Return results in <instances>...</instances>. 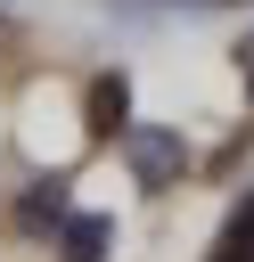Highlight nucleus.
Segmentation results:
<instances>
[{"mask_svg":"<svg viewBox=\"0 0 254 262\" xmlns=\"http://www.w3.org/2000/svg\"><path fill=\"white\" fill-rule=\"evenodd\" d=\"M107 246H115L107 213H66L57 221V262H107Z\"/></svg>","mask_w":254,"mask_h":262,"instance_id":"3","label":"nucleus"},{"mask_svg":"<svg viewBox=\"0 0 254 262\" xmlns=\"http://www.w3.org/2000/svg\"><path fill=\"white\" fill-rule=\"evenodd\" d=\"M123 156H131V172H139V188H164V180H180V164H188V147H180V131H123Z\"/></svg>","mask_w":254,"mask_h":262,"instance_id":"1","label":"nucleus"},{"mask_svg":"<svg viewBox=\"0 0 254 262\" xmlns=\"http://www.w3.org/2000/svg\"><path fill=\"white\" fill-rule=\"evenodd\" d=\"M131 131V74H98L90 82V139H123Z\"/></svg>","mask_w":254,"mask_h":262,"instance_id":"2","label":"nucleus"},{"mask_svg":"<svg viewBox=\"0 0 254 262\" xmlns=\"http://www.w3.org/2000/svg\"><path fill=\"white\" fill-rule=\"evenodd\" d=\"M66 213H74V205H66V180H57V172H41V180L16 196V229H33V237H41V229H57Z\"/></svg>","mask_w":254,"mask_h":262,"instance_id":"4","label":"nucleus"},{"mask_svg":"<svg viewBox=\"0 0 254 262\" xmlns=\"http://www.w3.org/2000/svg\"><path fill=\"white\" fill-rule=\"evenodd\" d=\"M238 66H246V90H254V41H246V49H238Z\"/></svg>","mask_w":254,"mask_h":262,"instance_id":"6","label":"nucleus"},{"mask_svg":"<svg viewBox=\"0 0 254 262\" xmlns=\"http://www.w3.org/2000/svg\"><path fill=\"white\" fill-rule=\"evenodd\" d=\"M213 262H254V196L229 213V229H221V246H213Z\"/></svg>","mask_w":254,"mask_h":262,"instance_id":"5","label":"nucleus"}]
</instances>
